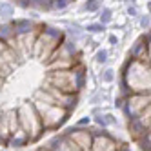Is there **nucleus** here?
I'll list each match as a JSON object with an SVG mask.
<instances>
[{
	"instance_id": "obj_1",
	"label": "nucleus",
	"mask_w": 151,
	"mask_h": 151,
	"mask_svg": "<svg viewBox=\"0 0 151 151\" xmlns=\"http://www.w3.org/2000/svg\"><path fill=\"white\" fill-rule=\"evenodd\" d=\"M84 62L80 46L58 26L33 18L0 24V146L18 133L24 109L38 111L46 133L66 126L80 95L55 88L53 73Z\"/></svg>"
},
{
	"instance_id": "obj_2",
	"label": "nucleus",
	"mask_w": 151,
	"mask_h": 151,
	"mask_svg": "<svg viewBox=\"0 0 151 151\" xmlns=\"http://www.w3.org/2000/svg\"><path fill=\"white\" fill-rule=\"evenodd\" d=\"M7 2L37 13H60L66 11L68 7H71L78 0H7Z\"/></svg>"
},
{
	"instance_id": "obj_3",
	"label": "nucleus",
	"mask_w": 151,
	"mask_h": 151,
	"mask_svg": "<svg viewBox=\"0 0 151 151\" xmlns=\"http://www.w3.org/2000/svg\"><path fill=\"white\" fill-rule=\"evenodd\" d=\"M116 80V71L113 68H104L102 73L99 75V82H102L104 86H111Z\"/></svg>"
},
{
	"instance_id": "obj_4",
	"label": "nucleus",
	"mask_w": 151,
	"mask_h": 151,
	"mask_svg": "<svg viewBox=\"0 0 151 151\" xmlns=\"http://www.w3.org/2000/svg\"><path fill=\"white\" fill-rule=\"evenodd\" d=\"M113 9L111 7H100V11H99V22L107 26V24H111L113 22Z\"/></svg>"
},
{
	"instance_id": "obj_5",
	"label": "nucleus",
	"mask_w": 151,
	"mask_h": 151,
	"mask_svg": "<svg viewBox=\"0 0 151 151\" xmlns=\"http://www.w3.org/2000/svg\"><path fill=\"white\" fill-rule=\"evenodd\" d=\"M95 62L99 64V66H106V64L109 62V49H106V47L96 49V53H95Z\"/></svg>"
},
{
	"instance_id": "obj_6",
	"label": "nucleus",
	"mask_w": 151,
	"mask_h": 151,
	"mask_svg": "<svg viewBox=\"0 0 151 151\" xmlns=\"http://www.w3.org/2000/svg\"><path fill=\"white\" fill-rule=\"evenodd\" d=\"M84 31L88 35H100L106 31V26L100 24V22H93V24H88V26H84Z\"/></svg>"
},
{
	"instance_id": "obj_7",
	"label": "nucleus",
	"mask_w": 151,
	"mask_h": 151,
	"mask_svg": "<svg viewBox=\"0 0 151 151\" xmlns=\"http://www.w3.org/2000/svg\"><path fill=\"white\" fill-rule=\"evenodd\" d=\"M0 15L2 17H9V15H13V4L11 2H2L0 4Z\"/></svg>"
},
{
	"instance_id": "obj_8",
	"label": "nucleus",
	"mask_w": 151,
	"mask_h": 151,
	"mask_svg": "<svg viewBox=\"0 0 151 151\" xmlns=\"http://www.w3.org/2000/svg\"><path fill=\"white\" fill-rule=\"evenodd\" d=\"M138 26H140V29H149L151 27V17L146 13V15H140L138 17Z\"/></svg>"
},
{
	"instance_id": "obj_9",
	"label": "nucleus",
	"mask_w": 151,
	"mask_h": 151,
	"mask_svg": "<svg viewBox=\"0 0 151 151\" xmlns=\"http://www.w3.org/2000/svg\"><path fill=\"white\" fill-rule=\"evenodd\" d=\"M104 120H106L107 127H111V126H116V124H118V118H116L113 113H104Z\"/></svg>"
},
{
	"instance_id": "obj_10",
	"label": "nucleus",
	"mask_w": 151,
	"mask_h": 151,
	"mask_svg": "<svg viewBox=\"0 0 151 151\" xmlns=\"http://www.w3.org/2000/svg\"><path fill=\"white\" fill-rule=\"evenodd\" d=\"M91 122H93L91 115H86V116H82V118H80V120L75 122V126H78V127H88V126H91Z\"/></svg>"
},
{
	"instance_id": "obj_11",
	"label": "nucleus",
	"mask_w": 151,
	"mask_h": 151,
	"mask_svg": "<svg viewBox=\"0 0 151 151\" xmlns=\"http://www.w3.org/2000/svg\"><path fill=\"white\" fill-rule=\"evenodd\" d=\"M126 15H127V17H131V18H138L140 15H138V7H137V4L127 6V9H126Z\"/></svg>"
},
{
	"instance_id": "obj_12",
	"label": "nucleus",
	"mask_w": 151,
	"mask_h": 151,
	"mask_svg": "<svg viewBox=\"0 0 151 151\" xmlns=\"http://www.w3.org/2000/svg\"><path fill=\"white\" fill-rule=\"evenodd\" d=\"M107 42H109V46H111V47H116V46H118V42H120V38H118L115 33H111L109 37H107Z\"/></svg>"
},
{
	"instance_id": "obj_13",
	"label": "nucleus",
	"mask_w": 151,
	"mask_h": 151,
	"mask_svg": "<svg viewBox=\"0 0 151 151\" xmlns=\"http://www.w3.org/2000/svg\"><path fill=\"white\" fill-rule=\"evenodd\" d=\"M146 13L151 17V0H146Z\"/></svg>"
},
{
	"instance_id": "obj_14",
	"label": "nucleus",
	"mask_w": 151,
	"mask_h": 151,
	"mask_svg": "<svg viewBox=\"0 0 151 151\" xmlns=\"http://www.w3.org/2000/svg\"><path fill=\"white\" fill-rule=\"evenodd\" d=\"M129 2H131V4H137V0H129Z\"/></svg>"
}]
</instances>
